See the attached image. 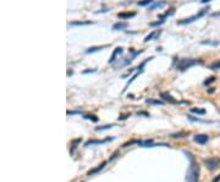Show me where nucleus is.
<instances>
[{
  "mask_svg": "<svg viewBox=\"0 0 220 182\" xmlns=\"http://www.w3.org/2000/svg\"><path fill=\"white\" fill-rule=\"evenodd\" d=\"M139 73H141V71H137V72H136V73H135V75H133L132 77H131V80H130V81H128V82L126 83V86H125V88H124V92H126V90H127V88L130 87V84H131V83H132V82H133V81H135V80L137 78Z\"/></svg>",
  "mask_w": 220,
  "mask_h": 182,
  "instance_id": "13",
  "label": "nucleus"
},
{
  "mask_svg": "<svg viewBox=\"0 0 220 182\" xmlns=\"http://www.w3.org/2000/svg\"><path fill=\"white\" fill-rule=\"evenodd\" d=\"M105 164H107L105 161H104V163H101L100 165H98V167H96V169H93V170H90V171H88V175L90 176V175H93V174L98 172L99 170H101V169H103V167H104V166H105Z\"/></svg>",
  "mask_w": 220,
  "mask_h": 182,
  "instance_id": "15",
  "label": "nucleus"
},
{
  "mask_svg": "<svg viewBox=\"0 0 220 182\" xmlns=\"http://www.w3.org/2000/svg\"><path fill=\"white\" fill-rule=\"evenodd\" d=\"M127 23L126 22H118L113 26V31H122L125 28H127Z\"/></svg>",
  "mask_w": 220,
  "mask_h": 182,
  "instance_id": "11",
  "label": "nucleus"
},
{
  "mask_svg": "<svg viewBox=\"0 0 220 182\" xmlns=\"http://www.w3.org/2000/svg\"><path fill=\"white\" fill-rule=\"evenodd\" d=\"M209 139V136L208 135H196L195 137H193V141H195L197 144H205L207 142H208Z\"/></svg>",
  "mask_w": 220,
  "mask_h": 182,
  "instance_id": "6",
  "label": "nucleus"
},
{
  "mask_svg": "<svg viewBox=\"0 0 220 182\" xmlns=\"http://www.w3.org/2000/svg\"><path fill=\"white\" fill-rule=\"evenodd\" d=\"M108 47H110V45L109 44H105V45H100V47H92V48H89L88 50H86V53L87 54H92V53H96V51H99L101 49H105Z\"/></svg>",
  "mask_w": 220,
  "mask_h": 182,
  "instance_id": "12",
  "label": "nucleus"
},
{
  "mask_svg": "<svg viewBox=\"0 0 220 182\" xmlns=\"http://www.w3.org/2000/svg\"><path fill=\"white\" fill-rule=\"evenodd\" d=\"M210 0H201V3H203V4H205V3H209Z\"/></svg>",
  "mask_w": 220,
  "mask_h": 182,
  "instance_id": "29",
  "label": "nucleus"
},
{
  "mask_svg": "<svg viewBox=\"0 0 220 182\" xmlns=\"http://www.w3.org/2000/svg\"><path fill=\"white\" fill-rule=\"evenodd\" d=\"M209 69H212V70H218V69H220V60H216V61L212 62V64L209 65Z\"/></svg>",
  "mask_w": 220,
  "mask_h": 182,
  "instance_id": "18",
  "label": "nucleus"
},
{
  "mask_svg": "<svg viewBox=\"0 0 220 182\" xmlns=\"http://www.w3.org/2000/svg\"><path fill=\"white\" fill-rule=\"evenodd\" d=\"M157 33H158V32H155V31H154V32H152L150 34H148V36H147V37L144 38V42L147 43V42L152 41V39H153V38H154V36H157Z\"/></svg>",
  "mask_w": 220,
  "mask_h": 182,
  "instance_id": "21",
  "label": "nucleus"
},
{
  "mask_svg": "<svg viewBox=\"0 0 220 182\" xmlns=\"http://www.w3.org/2000/svg\"><path fill=\"white\" fill-rule=\"evenodd\" d=\"M205 167L208 169L209 171H214L215 169H218V166L220 165V159L219 158H215V157H212V158H207L203 160Z\"/></svg>",
  "mask_w": 220,
  "mask_h": 182,
  "instance_id": "3",
  "label": "nucleus"
},
{
  "mask_svg": "<svg viewBox=\"0 0 220 182\" xmlns=\"http://www.w3.org/2000/svg\"><path fill=\"white\" fill-rule=\"evenodd\" d=\"M135 16H136V12H120V14H118V17L119 18H122V20L132 18Z\"/></svg>",
  "mask_w": 220,
  "mask_h": 182,
  "instance_id": "10",
  "label": "nucleus"
},
{
  "mask_svg": "<svg viewBox=\"0 0 220 182\" xmlns=\"http://www.w3.org/2000/svg\"><path fill=\"white\" fill-rule=\"evenodd\" d=\"M187 133H185V132H180V133H174V135H171V137L173 138H181V136H186Z\"/></svg>",
  "mask_w": 220,
  "mask_h": 182,
  "instance_id": "24",
  "label": "nucleus"
},
{
  "mask_svg": "<svg viewBox=\"0 0 220 182\" xmlns=\"http://www.w3.org/2000/svg\"><path fill=\"white\" fill-rule=\"evenodd\" d=\"M214 81H215V77H209V80H205V81H204V84H205V86H208V84L213 83Z\"/></svg>",
  "mask_w": 220,
  "mask_h": 182,
  "instance_id": "25",
  "label": "nucleus"
},
{
  "mask_svg": "<svg viewBox=\"0 0 220 182\" xmlns=\"http://www.w3.org/2000/svg\"><path fill=\"white\" fill-rule=\"evenodd\" d=\"M174 12H175V11H174V9H171V11H167V12H165L164 15H160V16L158 17V21H157V22H150L149 24H150V26H159V24L164 23V22H165V18H166L167 16L173 15Z\"/></svg>",
  "mask_w": 220,
  "mask_h": 182,
  "instance_id": "5",
  "label": "nucleus"
},
{
  "mask_svg": "<svg viewBox=\"0 0 220 182\" xmlns=\"http://www.w3.org/2000/svg\"><path fill=\"white\" fill-rule=\"evenodd\" d=\"M184 153L186 155H188V158L191 160L190 166L187 169V172H186V182H198V180H199V172H201L199 165L195 161V159H193V155L191 153H188L186 150Z\"/></svg>",
  "mask_w": 220,
  "mask_h": 182,
  "instance_id": "1",
  "label": "nucleus"
},
{
  "mask_svg": "<svg viewBox=\"0 0 220 182\" xmlns=\"http://www.w3.org/2000/svg\"><path fill=\"white\" fill-rule=\"evenodd\" d=\"M93 22L90 21H76V22H71L72 26H86V24H92Z\"/></svg>",
  "mask_w": 220,
  "mask_h": 182,
  "instance_id": "17",
  "label": "nucleus"
},
{
  "mask_svg": "<svg viewBox=\"0 0 220 182\" xmlns=\"http://www.w3.org/2000/svg\"><path fill=\"white\" fill-rule=\"evenodd\" d=\"M165 5V1H158V3H154L152 6H149L148 9H149V11H154L155 9H158V7H163Z\"/></svg>",
  "mask_w": 220,
  "mask_h": 182,
  "instance_id": "14",
  "label": "nucleus"
},
{
  "mask_svg": "<svg viewBox=\"0 0 220 182\" xmlns=\"http://www.w3.org/2000/svg\"><path fill=\"white\" fill-rule=\"evenodd\" d=\"M152 3H153V0H139V1L137 3V5L138 6H147Z\"/></svg>",
  "mask_w": 220,
  "mask_h": 182,
  "instance_id": "19",
  "label": "nucleus"
},
{
  "mask_svg": "<svg viewBox=\"0 0 220 182\" xmlns=\"http://www.w3.org/2000/svg\"><path fill=\"white\" fill-rule=\"evenodd\" d=\"M114 139V137H109V138H107V139H90V141H88V142H86V147H88V146H92V144H103V143H107V142H109V141H113Z\"/></svg>",
  "mask_w": 220,
  "mask_h": 182,
  "instance_id": "8",
  "label": "nucleus"
},
{
  "mask_svg": "<svg viewBox=\"0 0 220 182\" xmlns=\"http://www.w3.org/2000/svg\"><path fill=\"white\" fill-rule=\"evenodd\" d=\"M212 16L216 17V16H220V12H214V14H212Z\"/></svg>",
  "mask_w": 220,
  "mask_h": 182,
  "instance_id": "28",
  "label": "nucleus"
},
{
  "mask_svg": "<svg viewBox=\"0 0 220 182\" xmlns=\"http://www.w3.org/2000/svg\"><path fill=\"white\" fill-rule=\"evenodd\" d=\"M197 64H201V61L197 59H181L176 65V69L180 71H185L192 66H195Z\"/></svg>",
  "mask_w": 220,
  "mask_h": 182,
  "instance_id": "2",
  "label": "nucleus"
},
{
  "mask_svg": "<svg viewBox=\"0 0 220 182\" xmlns=\"http://www.w3.org/2000/svg\"><path fill=\"white\" fill-rule=\"evenodd\" d=\"M146 103L147 104H152V105H161V104H163L161 100H155V99H152V98L146 99Z\"/></svg>",
  "mask_w": 220,
  "mask_h": 182,
  "instance_id": "16",
  "label": "nucleus"
},
{
  "mask_svg": "<svg viewBox=\"0 0 220 182\" xmlns=\"http://www.w3.org/2000/svg\"><path fill=\"white\" fill-rule=\"evenodd\" d=\"M84 119L92 120L93 122H97V121H98V118H97V116H94V115H84Z\"/></svg>",
  "mask_w": 220,
  "mask_h": 182,
  "instance_id": "22",
  "label": "nucleus"
},
{
  "mask_svg": "<svg viewBox=\"0 0 220 182\" xmlns=\"http://www.w3.org/2000/svg\"><path fill=\"white\" fill-rule=\"evenodd\" d=\"M219 181H220V174H219V175H218V176H216L212 182H219Z\"/></svg>",
  "mask_w": 220,
  "mask_h": 182,
  "instance_id": "26",
  "label": "nucleus"
},
{
  "mask_svg": "<svg viewBox=\"0 0 220 182\" xmlns=\"http://www.w3.org/2000/svg\"><path fill=\"white\" fill-rule=\"evenodd\" d=\"M89 72H96V69H92V70H86V71H83V73H89Z\"/></svg>",
  "mask_w": 220,
  "mask_h": 182,
  "instance_id": "27",
  "label": "nucleus"
},
{
  "mask_svg": "<svg viewBox=\"0 0 220 182\" xmlns=\"http://www.w3.org/2000/svg\"><path fill=\"white\" fill-rule=\"evenodd\" d=\"M122 51H124V50H122V48H121V47L115 48V50L113 51V54H111V56H110V59H109V61H108V62H109V64H113V62L116 60V58L122 54Z\"/></svg>",
  "mask_w": 220,
  "mask_h": 182,
  "instance_id": "9",
  "label": "nucleus"
},
{
  "mask_svg": "<svg viewBox=\"0 0 220 182\" xmlns=\"http://www.w3.org/2000/svg\"><path fill=\"white\" fill-rule=\"evenodd\" d=\"M114 127V125H105V126H101V127H97L96 131H103V129H108V128H111Z\"/></svg>",
  "mask_w": 220,
  "mask_h": 182,
  "instance_id": "23",
  "label": "nucleus"
},
{
  "mask_svg": "<svg viewBox=\"0 0 220 182\" xmlns=\"http://www.w3.org/2000/svg\"><path fill=\"white\" fill-rule=\"evenodd\" d=\"M160 97H161L163 100L166 101V103H170V104H179V101H177L176 99H174L167 92H161V93H160Z\"/></svg>",
  "mask_w": 220,
  "mask_h": 182,
  "instance_id": "7",
  "label": "nucleus"
},
{
  "mask_svg": "<svg viewBox=\"0 0 220 182\" xmlns=\"http://www.w3.org/2000/svg\"><path fill=\"white\" fill-rule=\"evenodd\" d=\"M191 111L195 114H198V115H205V112H207L204 109H197V108H192Z\"/></svg>",
  "mask_w": 220,
  "mask_h": 182,
  "instance_id": "20",
  "label": "nucleus"
},
{
  "mask_svg": "<svg viewBox=\"0 0 220 182\" xmlns=\"http://www.w3.org/2000/svg\"><path fill=\"white\" fill-rule=\"evenodd\" d=\"M207 10H209V9H202L198 14H196L195 16H191V17H188V18H185V20H181V21H177V24H188V23H192V22H195L196 20H198V18H201L203 15H205V12H207Z\"/></svg>",
  "mask_w": 220,
  "mask_h": 182,
  "instance_id": "4",
  "label": "nucleus"
}]
</instances>
